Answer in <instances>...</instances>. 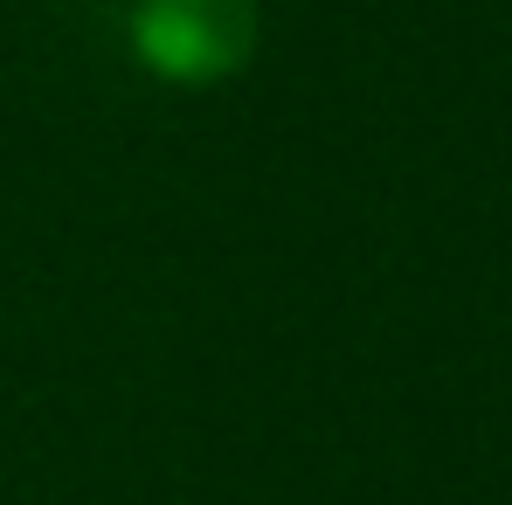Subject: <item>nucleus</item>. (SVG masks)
<instances>
[{
	"label": "nucleus",
	"mask_w": 512,
	"mask_h": 505,
	"mask_svg": "<svg viewBox=\"0 0 512 505\" xmlns=\"http://www.w3.org/2000/svg\"><path fill=\"white\" fill-rule=\"evenodd\" d=\"M263 7L256 0H132L125 7V49L132 63L173 90L229 84L256 63Z\"/></svg>",
	"instance_id": "nucleus-1"
}]
</instances>
